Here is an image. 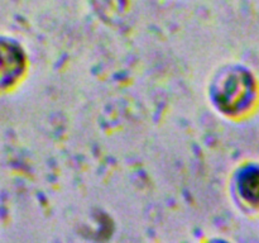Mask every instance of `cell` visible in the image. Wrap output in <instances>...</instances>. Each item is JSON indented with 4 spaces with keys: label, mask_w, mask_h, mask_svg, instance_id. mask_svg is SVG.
I'll return each instance as SVG.
<instances>
[{
    "label": "cell",
    "mask_w": 259,
    "mask_h": 243,
    "mask_svg": "<svg viewBox=\"0 0 259 243\" xmlns=\"http://www.w3.org/2000/svg\"><path fill=\"white\" fill-rule=\"evenodd\" d=\"M22 67L23 58L19 51L9 43L0 42V88L12 84Z\"/></svg>",
    "instance_id": "cell-1"
}]
</instances>
